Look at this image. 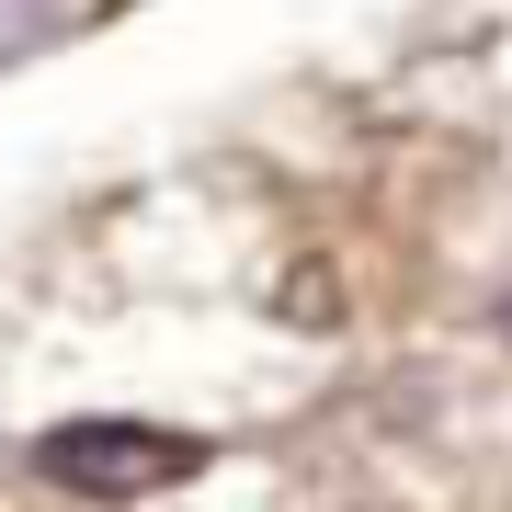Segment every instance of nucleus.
Wrapping results in <instances>:
<instances>
[{
	"label": "nucleus",
	"instance_id": "obj_1",
	"mask_svg": "<svg viewBox=\"0 0 512 512\" xmlns=\"http://www.w3.org/2000/svg\"><path fill=\"white\" fill-rule=\"evenodd\" d=\"M194 467H205V444L160 433V421H57L35 444V478H57L80 501H148V490H183Z\"/></svg>",
	"mask_w": 512,
	"mask_h": 512
}]
</instances>
